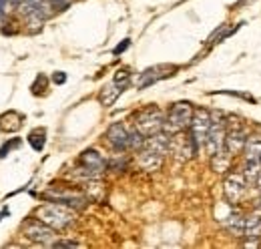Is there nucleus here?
<instances>
[{
    "instance_id": "nucleus-8",
    "label": "nucleus",
    "mask_w": 261,
    "mask_h": 249,
    "mask_svg": "<svg viewBox=\"0 0 261 249\" xmlns=\"http://www.w3.org/2000/svg\"><path fill=\"white\" fill-rule=\"evenodd\" d=\"M225 133H227V124L223 119H213L211 117V129H209V137H207V153L209 155H215L217 151L225 149Z\"/></svg>"
},
{
    "instance_id": "nucleus-14",
    "label": "nucleus",
    "mask_w": 261,
    "mask_h": 249,
    "mask_svg": "<svg viewBox=\"0 0 261 249\" xmlns=\"http://www.w3.org/2000/svg\"><path fill=\"white\" fill-rule=\"evenodd\" d=\"M243 235L249 239L247 245H257V239L261 237V213H251L249 217L245 219V231Z\"/></svg>"
},
{
    "instance_id": "nucleus-16",
    "label": "nucleus",
    "mask_w": 261,
    "mask_h": 249,
    "mask_svg": "<svg viewBox=\"0 0 261 249\" xmlns=\"http://www.w3.org/2000/svg\"><path fill=\"white\" fill-rule=\"evenodd\" d=\"M125 89L123 87H119L115 81L113 83H109L107 87H102V91H100V103H102V107H111L119 96H121V93H123Z\"/></svg>"
},
{
    "instance_id": "nucleus-11",
    "label": "nucleus",
    "mask_w": 261,
    "mask_h": 249,
    "mask_svg": "<svg viewBox=\"0 0 261 249\" xmlns=\"http://www.w3.org/2000/svg\"><path fill=\"white\" fill-rule=\"evenodd\" d=\"M175 70H177V66H169V64H157V66H151V68H147V70H143V72L139 74L137 87H139V89H147V87L155 85L157 81L171 77V72H175Z\"/></svg>"
},
{
    "instance_id": "nucleus-20",
    "label": "nucleus",
    "mask_w": 261,
    "mask_h": 249,
    "mask_svg": "<svg viewBox=\"0 0 261 249\" xmlns=\"http://www.w3.org/2000/svg\"><path fill=\"white\" fill-rule=\"evenodd\" d=\"M231 153H229L227 149H221V151H217L215 155H211V165H213V169L217 171V173H225L229 169V163H231Z\"/></svg>"
},
{
    "instance_id": "nucleus-9",
    "label": "nucleus",
    "mask_w": 261,
    "mask_h": 249,
    "mask_svg": "<svg viewBox=\"0 0 261 249\" xmlns=\"http://www.w3.org/2000/svg\"><path fill=\"white\" fill-rule=\"evenodd\" d=\"M130 133L123 123H113L107 129V141L115 151H127L130 149Z\"/></svg>"
},
{
    "instance_id": "nucleus-6",
    "label": "nucleus",
    "mask_w": 261,
    "mask_h": 249,
    "mask_svg": "<svg viewBox=\"0 0 261 249\" xmlns=\"http://www.w3.org/2000/svg\"><path fill=\"white\" fill-rule=\"evenodd\" d=\"M105 159L102 155L95 151V149H87L83 155H81V169H79V173L81 175H85L89 181H93V179H98L100 175H102V171H105Z\"/></svg>"
},
{
    "instance_id": "nucleus-17",
    "label": "nucleus",
    "mask_w": 261,
    "mask_h": 249,
    "mask_svg": "<svg viewBox=\"0 0 261 249\" xmlns=\"http://www.w3.org/2000/svg\"><path fill=\"white\" fill-rule=\"evenodd\" d=\"M22 124V115H18L16 111H8L0 117V129L6 131V133H14L18 131Z\"/></svg>"
},
{
    "instance_id": "nucleus-3",
    "label": "nucleus",
    "mask_w": 261,
    "mask_h": 249,
    "mask_svg": "<svg viewBox=\"0 0 261 249\" xmlns=\"http://www.w3.org/2000/svg\"><path fill=\"white\" fill-rule=\"evenodd\" d=\"M193 113H195V109L191 107V103H185V101L175 103L169 109V113L165 115L163 131L169 135H177L181 131H187L191 124V119H193Z\"/></svg>"
},
{
    "instance_id": "nucleus-18",
    "label": "nucleus",
    "mask_w": 261,
    "mask_h": 249,
    "mask_svg": "<svg viewBox=\"0 0 261 249\" xmlns=\"http://www.w3.org/2000/svg\"><path fill=\"white\" fill-rule=\"evenodd\" d=\"M245 161H261V137H247L245 147H243Z\"/></svg>"
},
{
    "instance_id": "nucleus-5",
    "label": "nucleus",
    "mask_w": 261,
    "mask_h": 249,
    "mask_svg": "<svg viewBox=\"0 0 261 249\" xmlns=\"http://www.w3.org/2000/svg\"><path fill=\"white\" fill-rule=\"evenodd\" d=\"M209 129H211V115L205 109H197L193 113V119L189 124V131L193 135L197 149H203L207 145V137H209Z\"/></svg>"
},
{
    "instance_id": "nucleus-19",
    "label": "nucleus",
    "mask_w": 261,
    "mask_h": 249,
    "mask_svg": "<svg viewBox=\"0 0 261 249\" xmlns=\"http://www.w3.org/2000/svg\"><path fill=\"white\" fill-rule=\"evenodd\" d=\"M223 225L233 235H243V231H245V219H241L239 211H231L227 217L223 219Z\"/></svg>"
},
{
    "instance_id": "nucleus-28",
    "label": "nucleus",
    "mask_w": 261,
    "mask_h": 249,
    "mask_svg": "<svg viewBox=\"0 0 261 249\" xmlns=\"http://www.w3.org/2000/svg\"><path fill=\"white\" fill-rule=\"evenodd\" d=\"M8 2H10V4H14V6H18V4H20V0H8Z\"/></svg>"
},
{
    "instance_id": "nucleus-10",
    "label": "nucleus",
    "mask_w": 261,
    "mask_h": 249,
    "mask_svg": "<svg viewBox=\"0 0 261 249\" xmlns=\"http://www.w3.org/2000/svg\"><path fill=\"white\" fill-rule=\"evenodd\" d=\"M247 189V179L243 173H231L225 179V199L229 201V205H235L241 201V197L245 195Z\"/></svg>"
},
{
    "instance_id": "nucleus-13",
    "label": "nucleus",
    "mask_w": 261,
    "mask_h": 249,
    "mask_svg": "<svg viewBox=\"0 0 261 249\" xmlns=\"http://www.w3.org/2000/svg\"><path fill=\"white\" fill-rule=\"evenodd\" d=\"M163 157L161 153H157V151H153V149H149V147H145L143 145V149H139V157H137V161H139V167L143 169V171H157L161 165H163Z\"/></svg>"
},
{
    "instance_id": "nucleus-2",
    "label": "nucleus",
    "mask_w": 261,
    "mask_h": 249,
    "mask_svg": "<svg viewBox=\"0 0 261 249\" xmlns=\"http://www.w3.org/2000/svg\"><path fill=\"white\" fill-rule=\"evenodd\" d=\"M163 124H165V115L157 105H149V107H145V109H141V111H137L133 115V127H135V131H139L145 137H151V135L161 133L163 131Z\"/></svg>"
},
{
    "instance_id": "nucleus-21",
    "label": "nucleus",
    "mask_w": 261,
    "mask_h": 249,
    "mask_svg": "<svg viewBox=\"0 0 261 249\" xmlns=\"http://www.w3.org/2000/svg\"><path fill=\"white\" fill-rule=\"evenodd\" d=\"M44 141H46V131L44 129H34L33 133L29 135V143H31V147L34 151H42Z\"/></svg>"
},
{
    "instance_id": "nucleus-27",
    "label": "nucleus",
    "mask_w": 261,
    "mask_h": 249,
    "mask_svg": "<svg viewBox=\"0 0 261 249\" xmlns=\"http://www.w3.org/2000/svg\"><path fill=\"white\" fill-rule=\"evenodd\" d=\"M53 81L57 83V85H63L66 81V74L65 72H55V77H53Z\"/></svg>"
},
{
    "instance_id": "nucleus-4",
    "label": "nucleus",
    "mask_w": 261,
    "mask_h": 249,
    "mask_svg": "<svg viewBox=\"0 0 261 249\" xmlns=\"http://www.w3.org/2000/svg\"><path fill=\"white\" fill-rule=\"evenodd\" d=\"M22 235L34 243H40V245H53V241H55V229L38 217L29 219L22 225Z\"/></svg>"
},
{
    "instance_id": "nucleus-22",
    "label": "nucleus",
    "mask_w": 261,
    "mask_h": 249,
    "mask_svg": "<svg viewBox=\"0 0 261 249\" xmlns=\"http://www.w3.org/2000/svg\"><path fill=\"white\" fill-rule=\"evenodd\" d=\"M115 83L119 85V87H123V89H127L130 83V74L129 70H119L117 74H115Z\"/></svg>"
},
{
    "instance_id": "nucleus-25",
    "label": "nucleus",
    "mask_w": 261,
    "mask_h": 249,
    "mask_svg": "<svg viewBox=\"0 0 261 249\" xmlns=\"http://www.w3.org/2000/svg\"><path fill=\"white\" fill-rule=\"evenodd\" d=\"M53 247H81L76 241H53Z\"/></svg>"
},
{
    "instance_id": "nucleus-12",
    "label": "nucleus",
    "mask_w": 261,
    "mask_h": 249,
    "mask_svg": "<svg viewBox=\"0 0 261 249\" xmlns=\"http://www.w3.org/2000/svg\"><path fill=\"white\" fill-rule=\"evenodd\" d=\"M247 137H249V135L245 133L243 124H239V123L231 124V127H227V133H225V149H227L231 155L243 151Z\"/></svg>"
},
{
    "instance_id": "nucleus-24",
    "label": "nucleus",
    "mask_w": 261,
    "mask_h": 249,
    "mask_svg": "<svg viewBox=\"0 0 261 249\" xmlns=\"http://www.w3.org/2000/svg\"><path fill=\"white\" fill-rule=\"evenodd\" d=\"M18 145H20V141H18V139H14V141H12V143H8L6 147H2V149H0V159H2V157H6L12 149H14V147H18Z\"/></svg>"
},
{
    "instance_id": "nucleus-26",
    "label": "nucleus",
    "mask_w": 261,
    "mask_h": 249,
    "mask_svg": "<svg viewBox=\"0 0 261 249\" xmlns=\"http://www.w3.org/2000/svg\"><path fill=\"white\" fill-rule=\"evenodd\" d=\"M129 38H125V40H123V44H119V46H117V48H115V55H121V53H123V51H127V48H129Z\"/></svg>"
},
{
    "instance_id": "nucleus-1",
    "label": "nucleus",
    "mask_w": 261,
    "mask_h": 249,
    "mask_svg": "<svg viewBox=\"0 0 261 249\" xmlns=\"http://www.w3.org/2000/svg\"><path fill=\"white\" fill-rule=\"evenodd\" d=\"M40 221H44L46 225H50L55 231H63V229H68L72 223H74V211L68 207V205H63V203H48V205H42L36 209L34 213Z\"/></svg>"
},
{
    "instance_id": "nucleus-7",
    "label": "nucleus",
    "mask_w": 261,
    "mask_h": 249,
    "mask_svg": "<svg viewBox=\"0 0 261 249\" xmlns=\"http://www.w3.org/2000/svg\"><path fill=\"white\" fill-rule=\"evenodd\" d=\"M199 151L195 145V141H193V135H191V131H189V135L185 133V131H181V133H177V135H171V151L169 153H173V155L177 157V159H189V157H193Z\"/></svg>"
},
{
    "instance_id": "nucleus-15",
    "label": "nucleus",
    "mask_w": 261,
    "mask_h": 249,
    "mask_svg": "<svg viewBox=\"0 0 261 249\" xmlns=\"http://www.w3.org/2000/svg\"><path fill=\"white\" fill-rule=\"evenodd\" d=\"M44 197H53L57 203H63V205H68V207H76V209L87 205V199L81 197V195H74V193H55V191H50Z\"/></svg>"
},
{
    "instance_id": "nucleus-23",
    "label": "nucleus",
    "mask_w": 261,
    "mask_h": 249,
    "mask_svg": "<svg viewBox=\"0 0 261 249\" xmlns=\"http://www.w3.org/2000/svg\"><path fill=\"white\" fill-rule=\"evenodd\" d=\"M70 0H48V6L50 10H57V12H63L66 6H68Z\"/></svg>"
},
{
    "instance_id": "nucleus-29",
    "label": "nucleus",
    "mask_w": 261,
    "mask_h": 249,
    "mask_svg": "<svg viewBox=\"0 0 261 249\" xmlns=\"http://www.w3.org/2000/svg\"><path fill=\"white\" fill-rule=\"evenodd\" d=\"M257 187H259V191H261V173H259V177H257Z\"/></svg>"
},
{
    "instance_id": "nucleus-30",
    "label": "nucleus",
    "mask_w": 261,
    "mask_h": 249,
    "mask_svg": "<svg viewBox=\"0 0 261 249\" xmlns=\"http://www.w3.org/2000/svg\"><path fill=\"white\" fill-rule=\"evenodd\" d=\"M259 209H261V199H259Z\"/></svg>"
}]
</instances>
